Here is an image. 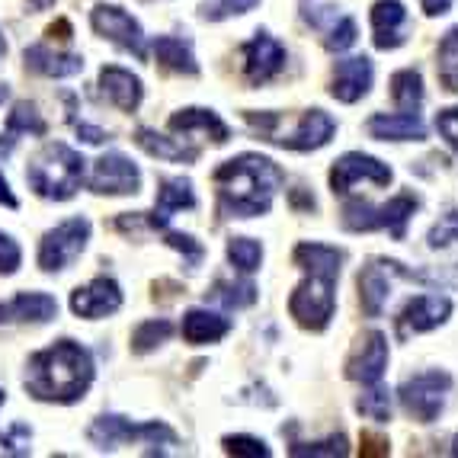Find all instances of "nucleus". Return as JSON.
<instances>
[{"label": "nucleus", "mask_w": 458, "mask_h": 458, "mask_svg": "<svg viewBox=\"0 0 458 458\" xmlns=\"http://www.w3.org/2000/svg\"><path fill=\"white\" fill-rule=\"evenodd\" d=\"M93 382L90 352L74 340H58L48 350L36 352L26 369V388L38 401L74 404L87 394Z\"/></svg>", "instance_id": "1"}, {"label": "nucleus", "mask_w": 458, "mask_h": 458, "mask_svg": "<svg viewBox=\"0 0 458 458\" xmlns=\"http://www.w3.org/2000/svg\"><path fill=\"white\" fill-rule=\"evenodd\" d=\"M295 263L308 273V279L292 292L289 314L305 330H324L336 308V276L344 253L327 244H301L295 250Z\"/></svg>", "instance_id": "2"}, {"label": "nucleus", "mask_w": 458, "mask_h": 458, "mask_svg": "<svg viewBox=\"0 0 458 458\" xmlns=\"http://www.w3.org/2000/svg\"><path fill=\"white\" fill-rule=\"evenodd\" d=\"M279 183H283V170L260 154H241L215 170V186H218L225 212L237 218L269 212Z\"/></svg>", "instance_id": "3"}, {"label": "nucleus", "mask_w": 458, "mask_h": 458, "mask_svg": "<svg viewBox=\"0 0 458 458\" xmlns=\"http://www.w3.org/2000/svg\"><path fill=\"white\" fill-rule=\"evenodd\" d=\"M84 170H87V161L74 148L55 141V145H46L32 157L30 170H26V180H30V186L42 199L64 202V199H71L81 190Z\"/></svg>", "instance_id": "4"}, {"label": "nucleus", "mask_w": 458, "mask_h": 458, "mask_svg": "<svg viewBox=\"0 0 458 458\" xmlns=\"http://www.w3.org/2000/svg\"><path fill=\"white\" fill-rule=\"evenodd\" d=\"M87 241H90V222L87 218H68L58 228H52L42 244H38V267L46 273H58V269L71 267V263L84 253Z\"/></svg>", "instance_id": "5"}, {"label": "nucleus", "mask_w": 458, "mask_h": 458, "mask_svg": "<svg viewBox=\"0 0 458 458\" xmlns=\"http://www.w3.org/2000/svg\"><path fill=\"white\" fill-rule=\"evenodd\" d=\"M413 208H417V199L413 196H397V199H391L388 206H378V208H372L369 202H352V206H346V212H344V225L352 231L385 228L401 241L407 222H411Z\"/></svg>", "instance_id": "6"}, {"label": "nucleus", "mask_w": 458, "mask_h": 458, "mask_svg": "<svg viewBox=\"0 0 458 458\" xmlns=\"http://www.w3.org/2000/svg\"><path fill=\"white\" fill-rule=\"evenodd\" d=\"M452 378L445 372H427V375H413L401 385V404L411 417H417L420 423H433L445 407V397H449Z\"/></svg>", "instance_id": "7"}, {"label": "nucleus", "mask_w": 458, "mask_h": 458, "mask_svg": "<svg viewBox=\"0 0 458 458\" xmlns=\"http://www.w3.org/2000/svg\"><path fill=\"white\" fill-rule=\"evenodd\" d=\"M90 439L99 449H115L119 443H131V439H145V443H176V436L164 423H131L115 413H103L90 427Z\"/></svg>", "instance_id": "8"}, {"label": "nucleus", "mask_w": 458, "mask_h": 458, "mask_svg": "<svg viewBox=\"0 0 458 458\" xmlns=\"http://www.w3.org/2000/svg\"><path fill=\"white\" fill-rule=\"evenodd\" d=\"M93 30L103 38L115 42L119 48L131 52L135 58H145V32L138 26V20L131 13H125L123 7H113V4H99L90 16Z\"/></svg>", "instance_id": "9"}, {"label": "nucleus", "mask_w": 458, "mask_h": 458, "mask_svg": "<svg viewBox=\"0 0 458 458\" xmlns=\"http://www.w3.org/2000/svg\"><path fill=\"white\" fill-rule=\"evenodd\" d=\"M90 190L106 192V196H129V192L141 190V170L119 151L103 154V157L93 164Z\"/></svg>", "instance_id": "10"}, {"label": "nucleus", "mask_w": 458, "mask_h": 458, "mask_svg": "<svg viewBox=\"0 0 458 458\" xmlns=\"http://www.w3.org/2000/svg\"><path fill=\"white\" fill-rule=\"evenodd\" d=\"M360 180L388 186L391 167L378 161V157H369V154H344V157L334 164V170H330V186H334V192H340V196L350 192Z\"/></svg>", "instance_id": "11"}, {"label": "nucleus", "mask_w": 458, "mask_h": 458, "mask_svg": "<svg viewBox=\"0 0 458 458\" xmlns=\"http://www.w3.org/2000/svg\"><path fill=\"white\" fill-rule=\"evenodd\" d=\"M119 308H123V292L106 276H99L90 285H84V289H77L71 295V311L77 318H90V321L93 318H106V314L119 311Z\"/></svg>", "instance_id": "12"}, {"label": "nucleus", "mask_w": 458, "mask_h": 458, "mask_svg": "<svg viewBox=\"0 0 458 458\" xmlns=\"http://www.w3.org/2000/svg\"><path fill=\"white\" fill-rule=\"evenodd\" d=\"M285 64V48L276 42L273 36L260 32V36L247 42L244 48V71L250 77V84H267L269 77H276Z\"/></svg>", "instance_id": "13"}, {"label": "nucleus", "mask_w": 458, "mask_h": 458, "mask_svg": "<svg viewBox=\"0 0 458 458\" xmlns=\"http://www.w3.org/2000/svg\"><path fill=\"white\" fill-rule=\"evenodd\" d=\"M385 366H388V340H385V334L372 330V334L366 336V344L360 346V352L350 360L346 375H350L352 382L375 385V382H382Z\"/></svg>", "instance_id": "14"}, {"label": "nucleus", "mask_w": 458, "mask_h": 458, "mask_svg": "<svg viewBox=\"0 0 458 458\" xmlns=\"http://www.w3.org/2000/svg\"><path fill=\"white\" fill-rule=\"evenodd\" d=\"M452 314V301L445 295H420L407 301L404 314H401V334H427V330L439 327Z\"/></svg>", "instance_id": "15"}, {"label": "nucleus", "mask_w": 458, "mask_h": 458, "mask_svg": "<svg viewBox=\"0 0 458 458\" xmlns=\"http://www.w3.org/2000/svg\"><path fill=\"white\" fill-rule=\"evenodd\" d=\"M372 77H375V71L369 58H344V62H336L330 93H334L340 103H356V99H362L369 93Z\"/></svg>", "instance_id": "16"}, {"label": "nucleus", "mask_w": 458, "mask_h": 458, "mask_svg": "<svg viewBox=\"0 0 458 458\" xmlns=\"http://www.w3.org/2000/svg\"><path fill=\"white\" fill-rule=\"evenodd\" d=\"M58 314V301L46 292H23L0 305V324H46Z\"/></svg>", "instance_id": "17"}, {"label": "nucleus", "mask_w": 458, "mask_h": 458, "mask_svg": "<svg viewBox=\"0 0 458 458\" xmlns=\"http://www.w3.org/2000/svg\"><path fill=\"white\" fill-rule=\"evenodd\" d=\"M369 135L382 138V141H420V138H427V125H423L417 109L382 113L369 119Z\"/></svg>", "instance_id": "18"}, {"label": "nucleus", "mask_w": 458, "mask_h": 458, "mask_svg": "<svg viewBox=\"0 0 458 458\" xmlns=\"http://www.w3.org/2000/svg\"><path fill=\"white\" fill-rule=\"evenodd\" d=\"M336 123L330 119L324 109H311V113L301 115V123L292 135L276 138L283 148H292V151H314V148H324L334 138Z\"/></svg>", "instance_id": "19"}, {"label": "nucleus", "mask_w": 458, "mask_h": 458, "mask_svg": "<svg viewBox=\"0 0 458 458\" xmlns=\"http://www.w3.org/2000/svg\"><path fill=\"white\" fill-rule=\"evenodd\" d=\"M404 23H407V10L401 0H378L372 7L375 46L385 48V52L404 46Z\"/></svg>", "instance_id": "20"}, {"label": "nucleus", "mask_w": 458, "mask_h": 458, "mask_svg": "<svg viewBox=\"0 0 458 458\" xmlns=\"http://www.w3.org/2000/svg\"><path fill=\"white\" fill-rule=\"evenodd\" d=\"M99 87L109 97V103H115L123 113H135L141 103V81L125 68H103Z\"/></svg>", "instance_id": "21"}, {"label": "nucleus", "mask_w": 458, "mask_h": 458, "mask_svg": "<svg viewBox=\"0 0 458 458\" xmlns=\"http://www.w3.org/2000/svg\"><path fill=\"white\" fill-rule=\"evenodd\" d=\"M170 129H174L176 135H192V131H199V135L212 138L215 145H225L231 138L228 125H225L212 109H183V113H176L174 119H170Z\"/></svg>", "instance_id": "22"}, {"label": "nucleus", "mask_w": 458, "mask_h": 458, "mask_svg": "<svg viewBox=\"0 0 458 458\" xmlns=\"http://www.w3.org/2000/svg\"><path fill=\"white\" fill-rule=\"evenodd\" d=\"M26 68L46 77H74L84 71V58H81V55L52 52V48H46V46H32V48H26Z\"/></svg>", "instance_id": "23"}, {"label": "nucleus", "mask_w": 458, "mask_h": 458, "mask_svg": "<svg viewBox=\"0 0 458 458\" xmlns=\"http://www.w3.org/2000/svg\"><path fill=\"white\" fill-rule=\"evenodd\" d=\"M192 206H196V192H192L190 180H183V176L164 180V186L157 190V206H154L148 222H151L154 228H164L170 212H176V208H192Z\"/></svg>", "instance_id": "24"}, {"label": "nucleus", "mask_w": 458, "mask_h": 458, "mask_svg": "<svg viewBox=\"0 0 458 458\" xmlns=\"http://www.w3.org/2000/svg\"><path fill=\"white\" fill-rule=\"evenodd\" d=\"M228 330H231V324L225 321L222 314L202 311V308H192V311L183 318V340L192 346L215 344V340H222Z\"/></svg>", "instance_id": "25"}, {"label": "nucleus", "mask_w": 458, "mask_h": 458, "mask_svg": "<svg viewBox=\"0 0 458 458\" xmlns=\"http://www.w3.org/2000/svg\"><path fill=\"white\" fill-rule=\"evenodd\" d=\"M20 131H32V135H46V123H42V115H38V109L32 106V103H16L13 113H10L7 119V135H0L4 141H0V154L7 157L10 151H13V141Z\"/></svg>", "instance_id": "26"}, {"label": "nucleus", "mask_w": 458, "mask_h": 458, "mask_svg": "<svg viewBox=\"0 0 458 458\" xmlns=\"http://www.w3.org/2000/svg\"><path fill=\"white\" fill-rule=\"evenodd\" d=\"M388 292H391V283H388V273L382 267H366L360 276V298H362V308L366 314H382L385 301H388Z\"/></svg>", "instance_id": "27"}, {"label": "nucleus", "mask_w": 458, "mask_h": 458, "mask_svg": "<svg viewBox=\"0 0 458 458\" xmlns=\"http://www.w3.org/2000/svg\"><path fill=\"white\" fill-rule=\"evenodd\" d=\"M154 55H157V62H161L164 68L176 71V74H196L199 71L196 58H192L190 46H186L183 38L161 36L157 42H154Z\"/></svg>", "instance_id": "28"}, {"label": "nucleus", "mask_w": 458, "mask_h": 458, "mask_svg": "<svg viewBox=\"0 0 458 458\" xmlns=\"http://www.w3.org/2000/svg\"><path fill=\"white\" fill-rule=\"evenodd\" d=\"M135 141H138V148H145L148 154L161 157V161H196V151H192V148L176 145L174 138H164L151 129H138Z\"/></svg>", "instance_id": "29"}, {"label": "nucleus", "mask_w": 458, "mask_h": 458, "mask_svg": "<svg viewBox=\"0 0 458 458\" xmlns=\"http://www.w3.org/2000/svg\"><path fill=\"white\" fill-rule=\"evenodd\" d=\"M391 97L401 109H417L423 103V81L417 71H397L391 77Z\"/></svg>", "instance_id": "30"}, {"label": "nucleus", "mask_w": 458, "mask_h": 458, "mask_svg": "<svg viewBox=\"0 0 458 458\" xmlns=\"http://www.w3.org/2000/svg\"><path fill=\"white\" fill-rule=\"evenodd\" d=\"M228 257L241 273H253L263 260V247L250 237H231L228 241Z\"/></svg>", "instance_id": "31"}, {"label": "nucleus", "mask_w": 458, "mask_h": 458, "mask_svg": "<svg viewBox=\"0 0 458 458\" xmlns=\"http://www.w3.org/2000/svg\"><path fill=\"white\" fill-rule=\"evenodd\" d=\"M439 77L445 90L458 93V30H452L439 46Z\"/></svg>", "instance_id": "32"}, {"label": "nucleus", "mask_w": 458, "mask_h": 458, "mask_svg": "<svg viewBox=\"0 0 458 458\" xmlns=\"http://www.w3.org/2000/svg\"><path fill=\"white\" fill-rule=\"evenodd\" d=\"M174 334V324L170 321H145L141 327L135 330V336H131V350L135 352H151L154 346H161L167 336Z\"/></svg>", "instance_id": "33"}, {"label": "nucleus", "mask_w": 458, "mask_h": 458, "mask_svg": "<svg viewBox=\"0 0 458 458\" xmlns=\"http://www.w3.org/2000/svg\"><path fill=\"white\" fill-rule=\"evenodd\" d=\"M356 407H360L366 417H372V420H388L391 417V394L385 388H378V382H375L372 391H366Z\"/></svg>", "instance_id": "34"}, {"label": "nucleus", "mask_w": 458, "mask_h": 458, "mask_svg": "<svg viewBox=\"0 0 458 458\" xmlns=\"http://www.w3.org/2000/svg\"><path fill=\"white\" fill-rule=\"evenodd\" d=\"M215 298H218V301H225V305H231V308H244V305H250L253 298H257V289H253L250 283H237V285L218 283Z\"/></svg>", "instance_id": "35"}, {"label": "nucleus", "mask_w": 458, "mask_h": 458, "mask_svg": "<svg viewBox=\"0 0 458 458\" xmlns=\"http://www.w3.org/2000/svg\"><path fill=\"white\" fill-rule=\"evenodd\" d=\"M225 449L231 455H244V458H267L269 449L263 439H253V436H228L225 439Z\"/></svg>", "instance_id": "36"}, {"label": "nucleus", "mask_w": 458, "mask_h": 458, "mask_svg": "<svg viewBox=\"0 0 458 458\" xmlns=\"http://www.w3.org/2000/svg\"><path fill=\"white\" fill-rule=\"evenodd\" d=\"M352 42H356V23H352L350 16H340V20L330 26L327 48H330V52H346Z\"/></svg>", "instance_id": "37"}, {"label": "nucleus", "mask_w": 458, "mask_h": 458, "mask_svg": "<svg viewBox=\"0 0 458 458\" xmlns=\"http://www.w3.org/2000/svg\"><path fill=\"white\" fill-rule=\"evenodd\" d=\"M452 244H458V212L445 215L443 222L433 225V231H429V247L443 250V247H452Z\"/></svg>", "instance_id": "38"}, {"label": "nucleus", "mask_w": 458, "mask_h": 458, "mask_svg": "<svg viewBox=\"0 0 458 458\" xmlns=\"http://www.w3.org/2000/svg\"><path fill=\"white\" fill-rule=\"evenodd\" d=\"M23 263V250L16 244L13 237L0 231V276H13Z\"/></svg>", "instance_id": "39"}, {"label": "nucleus", "mask_w": 458, "mask_h": 458, "mask_svg": "<svg viewBox=\"0 0 458 458\" xmlns=\"http://www.w3.org/2000/svg\"><path fill=\"white\" fill-rule=\"evenodd\" d=\"M260 4V0H215L212 7H206L208 20H225V16H234V13H247Z\"/></svg>", "instance_id": "40"}, {"label": "nucleus", "mask_w": 458, "mask_h": 458, "mask_svg": "<svg viewBox=\"0 0 458 458\" xmlns=\"http://www.w3.org/2000/svg\"><path fill=\"white\" fill-rule=\"evenodd\" d=\"M292 455H346V439L344 436H336V439H327V443L295 445Z\"/></svg>", "instance_id": "41"}, {"label": "nucleus", "mask_w": 458, "mask_h": 458, "mask_svg": "<svg viewBox=\"0 0 458 458\" xmlns=\"http://www.w3.org/2000/svg\"><path fill=\"white\" fill-rule=\"evenodd\" d=\"M436 129L443 131L445 141H449V145L458 151V106L443 109V113L436 115Z\"/></svg>", "instance_id": "42"}, {"label": "nucleus", "mask_w": 458, "mask_h": 458, "mask_svg": "<svg viewBox=\"0 0 458 458\" xmlns=\"http://www.w3.org/2000/svg\"><path fill=\"white\" fill-rule=\"evenodd\" d=\"M167 244L176 247V250H183L186 257H190V267H196L199 260H202V247L192 241V237L186 234H176V231H167Z\"/></svg>", "instance_id": "43"}, {"label": "nucleus", "mask_w": 458, "mask_h": 458, "mask_svg": "<svg viewBox=\"0 0 458 458\" xmlns=\"http://www.w3.org/2000/svg\"><path fill=\"white\" fill-rule=\"evenodd\" d=\"M0 445H7L10 452H30L26 449L30 445V429L23 423H16V427H10V433H0Z\"/></svg>", "instance_id": "44"}, {"label": "nucleus", "mask_w": 458, "mask_h": 458, "mask_svg": "<svg viewBox=\"0 0 458 458\" xmlns=\"http://www.w3.org/2000/svg\"><path fill=\"white\" fill-rule=\"evenodd\" d=\"M362 455H388V443L378 436H362Z\"/></svg>", "instance_id": "45"}, {"label": "nucleus", "mask_w": 458, "mask_h": 458, "mask_svg": "<svg viewBox=\"0 0 458 458\" xmlns=\"http://www.w3.org/2000/svg\"><path fill=\"white\" fill-rule=\"evenodd\" d=\"M0 206H7V208H16L20 202H16V196H13V190H10V183H7V176L0 174Z\"/></svg>", "instance_id": "46"}, {"label": "nucleus", "mask_w": 458, "mask_h": 458, "mask_svg": "<svg viewBox=\"0 0 458 458\" xmlns=\"http://www.w3.org/2000/svg\"><path fill=\"white\" fill-rule=\"evenodd\" d=\"M449 7H452V0H423V10H427L429 16L449 13Z\"/></svg>", "instance_id": "47"}, {"label": "nucleus", "mask_w": 458, "mask_h": 458, "mask_svg": "<svg viewBox=\"0 0 458 458\" xmlns=\"http://www.w3.org/2000/svg\"><path fill=\"white\" fill-rule=\"evenodd\" d=\"M77 131H81V135H84V141H90V145H99V141L106 138V131L93 129V125H77Z\"/></svg>", "instance_id": "48"}, {"label": "nucleus", "mask_w": 458, "mask_h": 458, "mask_svg": "<svg viewBox=\"0 0 458 458\" xmlns=\"http://www.w3.org/2000/svg\"><path fill=\"white\" fill-rule=\"evenodd\" d=\"M30 4H32L36 10H48V7L55 4V0H30Z\"/></svg>", "instance_id": "49"}, {"label": "nucleus", "mask_w": 458, "mask_h": 458, "mask_svg": "<svg viewBox=\"0 0 458 458\" xmlns=\"http://www.w3.org/2000/svg\"><path fill=\"white\" fill-rule=\"evenodd\" d=\"M7 52V42H4V32H0V55Z\"/></svg>", "instance_id": "50"}, {"label": "nucleus", "mask_w": 458, "mask_h": 458, "mask_svg": "<svg viewBox=\"0 0 458 458\" xmlns=\"http://www.w3.org/2000/svg\"><path fill=\"white\" fill-rule=\"evenodd\" d=\"M4 401H7V391H4V388H0V404H4Z\"/></svg>", "instance_id": "51"}, {"label": "nucleus", "mask_w": 458, "mask_h": 458, "mask_svg": "<svg viewBox=\"0 0 458 458\" xmlns=\"http://www.w3.org/2000/svg\"><path fill=\"white\" fill-rule=\"evenodd\" d=\"M452 452H455V455H458V436H455V445H452Z\"/></svg>", "instance_id": "52"}]
</instances>
